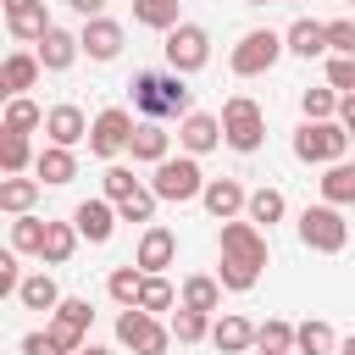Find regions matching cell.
I'll list each match as a JSON object with an SVG mask.
<instances>
[{
  "label": "cell",
  "mask_w": 355,
  "mask_h": 355,
  "mask_svg": "<svg viewBox=\"0 0 355 355\" xmlns=\"http://www.w3.org/2000/svg\"><path fill=\"white\" fill-rule=\"evenodd\" d=\"M128 150H133V161H144V166H161V161L172 155V133H166L161 122H139Z\"/></svg>",
  "instance_id": "7402d4cb"
},
{
  "label": "cell",
  "mask_w": 355,
  "mask_h": 355,
  "mask_svg": "<svg viewBox=\"0 0 355 355\" xmlns=\"http://www.w3.org/2000/svg\"><path fill=\"white\" fill-rule=\"evenodd\" d=\"M133 22L155 28V33H172L183 17H178V0H133Z\"/></svg>",
  "instance_id": "1f68e13d"
},
{
  "label": "cell",
  "mask_w": 355,
  "mask_h": 355,
  "mask_svg": "<svg viewBox=\"0 0 355 355\" xmlns=\"http://www.w3.org/2000/svg\"><path fill=\"white\" fill-rule=\"evenodd\" d=\"M327 89L355 94V55H333V61H327Z\"/></svg>",
  "instance_id": "ee69618b"
},
{
  "label": "cell",
  "mask_w": 355,
  "mask_h": 355,
  "mask_svg": "<svg viewBox=\"0 0 355 355\" xmlns=\"http://www.w3.org/2000/svg\"><path fill=\"white\" fill-rule=\"evenodd\" d=\"M261 139H266V116H261V105H255L250 94H233V100L222 105V144H233L239 155H255Z\"/></svg>",
  "instance_id": "3957f363"
},
{
  "label": "cell",
  "mask_w": 355,
  "mask_h": 355,
  "mask_svg": "<svg viewBox=\"0 0 355 355\" xmlns=\"http://www.w3.org/2000/svg\"><path fill=\"white\" fill-rule=\"evenodd\" d=\"M78 355H111V349H105V344H83Z\"/></svg>",
  "instance_id": "f907efd6"
},
{
  "label": "cell",
  "mask_w": 355,
  "mask_h": 355,
  "mask_svg": "<svg viewBox=\"0 0 355 355\" xmlns=\"http://www.w3.org/2000/svg\"><path fill=\"white\" fill-rule=\"evenodd\" d=\"M22 288V266H17V250L0 255V294H17Z\"/></svg>",
  "instance_id": "bcb514c9"
},
{
  "label": "cell",
  "mask_w": 355,
  "mask_h": 355,
  "mask_svg": "<svg viewBox=\"0 0 355 355\" xmlns=\"http://www.w3.org/2000/svg\"><path fill=\"white\" fill-rule=\"evenodd\" d=\"M133 111H144L150 122H166V116H189V105H194V89H189V78L183 72H139L133 83Z\"/></svg>",
  "instance_id": "6da1fadb"
},
{
  "label": "cell",
  "mask_w": 355,
  "mask_h": 355,
  "mask_svg": "<svg viewBox=\"0 0 355 355\" xmlns=\"http://www.w3.org/2000/svg\"><path fill=\"white\" fill-rule=\"evenodd\" d=\"M78 39H83V55L89 61H116L122 55V22H111V17H89Z\"/></svg>",
  "instance_id": "2e32d148"
},
{
  "label": "cell",
  "mask_w": 355,
  "mask_h": 355,
  "mask_svg": "<svg viewBox=\"0 0 355 355\" xmlns=\"http://www.w3.org/2000/svg\"><path fill=\"white\" fill-rule=\"evenodd\" d=\"M211 344H216L222 355H244V349L255 344V322H250V316H239V311H227V316H216V322H211Z\"/></svg>",
  "instance_id": "ffe728a7"
},
{
  "label": "cell",
  "mask_w": 355,
  "mask_h": 355,
  "mask_svg": "<svg viewBox=\"0 0 355 355\" xmlns=\"http://www.w3.org/2000/svg\"><path fill=\"white\" fill-rule=\"evenodd\" d=\"M100 189H105V200H111V205H122V200H128V194H139L144 183L133 178V166H116V161H111V166L100 172Z\"/></svg>",
  "instance_id": "f35d334b"
},
{
  "label": "cell",
  "mask_w": 355,
  "mask_h": 355,
  "mask_svg": "<svg viewBox=\"0 0 355 355\" xmlns=\"http://www.w3.org/2000/svg\"><path fill=\"white\" fill-rule=\"evenodd\" d=\"M288 44H283V33H272V28H250L239 44H233V55H227V67H233V78H261V72H272L277 67V55H283Z\"/></svg>",
  "instance_id": "5b68a950"
},
{
  "label": "cell",
  "mask_w": 355,
  "mask_h": 355,
  "mask_svg": "<svg viewBox=\"0 0 355 355\" xmlns=\"http://www.w3.org/2000/svg\"><path fill=\"white\" fill-rule=\"evenodd\" d=\"M33 178H39V183H50V189H61V183H72V178H78V155H72V150H61V144H44V150H39V161H33Z\"/></svg>",
  "instance_id": "603a6c76"
},
{
  "label": "cell",
  "mask_w": 355,
  "mask_h": 355,
  "mask_svg": "<svg viewBox=\"0 0 355 355\" xmlns=\"http://www.w3.org/2000/svg\"><path fill=\"white\" fill-rule=\"evenodd\" d=\"M78 55H83V39L67 33V28H50V33L39 39V61H44V72H67Z\"/></svg>",
  "instance_id": "44dd1931"
},
{
  "label": "cell",
  "mask_w": 355,
  "mask_h": 355,
  "mask_svg": "<svg viewBox=\"0 0 355 355\" xmlns=\"http://www.w3.org/2000/svg\"><path fill=\"white\" fill-rule=\"evenodd\" d=\"M338 105H344V94H338V89H305V94H300L305 122H333V116H338Z\"/></svg>",
  "instance_id": "e575fe53"
},
{
  "label": "cell",
  "mask_w": 355,
  "mask_h": 355,
  "mask_svg": "<svg viewBox=\"0 0 355 355\" xmlns=\"http://www.w3.org/2000/svg\"><path fill=\"white\" fill-rule=\"evenodd\" d=\"M244 6H272V0H244Z\"/></svg>",
  "instance_id": "f5cc1de1"
},
{
  "label": "cell",
  "mask_w": 355,
  "mask_h": 355,
  "mask_svg": "<svg viewBox=\"0 0 355 355\" xmlns=\"http://www.w3.org/2000/svg\"><path fill=\"white\" fill-rule=\"evenodd\" d=\"M89 116L78 111V105H50L44 111V133H50V144H61V150H72V144H83L89 139Z\"/></svg>",
  "instance_id": "e0dca14e"
},
{
  "label": "cell",
  "mask_w": 355,
  "mask_h": 355,
  "mask_svg": "<svg viewBox=\"0 0 355 355\" xmlns=\"http://www.w3.org/2000/svg\"><path fill=\"white\" fill-rule=\"evenodd\" d=\"M166 327H172L178 344H200V338H211V316H205V311H189V305H178V316H172Z\"/></svg>",
  "instance_id": "74e56055"
},
{
  "label": "cell",
  "mask_w": 355,
  "mask_h": 355,
  "mask_svg": "<svg viewBox=\"0 0 355 355\" xmlns=\"http://www.w3.org/2000/svg\"><path fill=\"white\" fill-rule=\"evenodd\" d=\"M338 355H355V333H349V338H344V344H338Z\"/></svg>",
  "instance_id": "816d5d0a"
},
{
  "label": "cell",
  "mask_w": 355,
  "mask_h": 355,
  "mask_svg": "<svg viewBox=\"0 0 355 355\" xmlns=\"http://www.w3.org/2000/svg\"><path fill=\"white\" fill-rule=\"evenodd\" d=\"M33 128H44V105H33L28 94H17V100L6 105V122H0V133H33Z\"/></svg>",
  "instance_id": "d6a6232c"
},
{
  "label": "cell",
  "mask_w": 355,
  "mask_h": 355,
  "mask_svg": "<svg viewBox=\"0 0 355 355\" xmlns=\"http://www.w3.org/2000/svg\"><path fill=\"white\" fill-rule=\"evenodd\" d=\"M33 161L39 155L28 150V133H0V166H6V178H22Z\"/></svg>",
  "instance_id": "836d02e7"
},
{
  "label": "cell",
  "mask_w": 355,
  "mask_h": 355,
  "mask_svg": "<svg viewBox=\"0 0 355 355\" xmlns=\"http://www.w3.org/2000/svg\"><path fill=\"white\" fill-rule=\"evenodd\" d=\"M344 150H349L344 122H305V128L294 133V155H300L305 166H333V161H344Z\"/></svg>",
  "instance_id": "8992f818"
},
{
  "label": "cell",
  "mask_w": 355,
  "mask_h": 355,
  "mask_svg": "<svg viewBox=\"0 0 355 355\" xmlns=\"http://www.w3.org/2000/svg\"><path fill=\"white\" fill-rule=\"evenodd\" d=\"M172 305H178V288H172L166 277H144V288H139V311L155 316V311H172Z\"/></svg>",
  "instance_id": "60d3db41"
},
{
  "label": "cell",
  "mask_w": 355,
  "mask_h": 355,
  "mask_svg": "<svg viewBox=\"0 0 355 355\" xmlns=\"http://www.w3.org/2000/svg\"><path fill=\"white\" fill-rule=\"evenodd\" d=\"M327 50H333V55H355V17L327 22Z\"/></svg>",
  "instance_id": "f6af8a7d"
},
{
  "label": "cell",
  "mask_w": 355,
  "mask_h": 355,
  "mask_svg": "<svg viewBox=\"0 0 355 355\" xmlns=\"http://www.w3.org/2000/svg\"><path fill=\"white\" fill-rule=\"evenodd\" d=\"M17 300H22L28 311H44V316H55V305H61V288H55V277H50V272H28V277H22V288H17Z\"/></svg>",
  "instance_id": "484cf974"
},
{
  "label": "cell",
  "mask_w": 355,
  "mask_h": 355,
  "mask_svg": "<svg viewBox=\"0 0 355 355\" xmlns=\"http://www.w3.org/2000/svg\"><path fill=\"white\" fill-rule=\"evenodd\" d=\"M78 239H83V233H78L72 222H50L39 261H44V266H67V261H72V250H78Z\"/></svg>",
  "instance_id": "f546056e"
},
{
  "label": "cell",
  "mask_w": 355,
  "mask_h": 355,
  "mask_svg": "<svg viewBox=\"0 0 355 355\" xmlns=\"http://www.w3.org/2000/svg\"><path fill=\"white\" fill-rule=\"evenodd\" d=\"M322 205H355V161H333L322 172Z\"/></svg>",
  "instance_id": "83f0119b"
},
{
  "label": "cell",
  "mask_w": 355,
  "mask_h": 355,
  "mask_svg": "<svg viewBox=\"0 0 355 355\" xmlns=\"http://www.w3.org/2000/svg\"><path fill=\"white\" fill-rule=\"evenodd\" d=\"M178 305L216 316V305H222V283H216L211 272H194V277H183V294H178Z\"/></svg>",
  "instance_id": "4316f807"
},
{
  "label": "cell",
  "mask_w": 355,
  "mask_h": 355,
  "mask_svg": "<svg viewBox=\"0 0 355 355\" xmlns=\"http://www.w3.org/2000/svg\"><path fill=\"white\" fill-rule=\"evenodd\" d=\"M139 288H144V272H139V266H116V272L105 277V294H111L122 311H128V305H139Z\"/></svg>",
  "instance_id": "8d00e7d4"
},
{
  "label": "cell",
  "mask_w": 355,
  "mask_h": 355,
  "mask_svg": "<svg viewBox=\"0 0 355 355\" xmlns=\"http://www.w3.org/2000/svg\"><path fill=\"white\" fill-rule=\"evenodd\" d=\"M349 6H355V0H349Z\"/></svg>",
  "instance_id": "11a10c76"
},
{
  "label": "cell",
  "mask_w": 355,
  "mask_h": 355,
  "mask_svg": "<svg viewBox=\"0 0 355 355\" xmlns=\"http://www.w3.org/2000/svg\"><path fill=\"white\" fill-rule=\"evenodd\" d=\"M200 205H205L216 222H239V211L250 205V189H244L239 178H211L205 194H200Z\"/></svg>",
  "instance_id": "4fadbf2b"
},
{
  "label": "cell",
  "mask_w": 355,
  "mask_h": 355,
  "mask_svg": "<svg viewBox=\"0 0 355 355\" xmlns=\"http://www.w3.org/2000/svg\"><path fill=\"white\" fill-rule=\"evenodd\" d=\"M255 277H261L255 266H244V261H227V255H222V266H216V283H222V288H233V294L255 288Z\"/></svg>",
  "instance_id": "b9f144b4"
},
{
  "label": "cell",
  "mask_w": 355,
  "mask_h": 355,
  "mask_svg": "<svg viewBox=\"0 0 355 355\" xmlns=\"http://www.w3.org/2000/svg\"><path fill=\"white\" fill-rule=\"evenodd\" d=\"M39 178H0V211L6 216H33V200H39Z\"/></svg>",
  "instance_id": "d4e9b609"
},
{
  "label": "cell",
  "mask_w": 355,
  "mask_h": 355,
  "mask_svg": "<svg viewBox=\"0 0 355 355\" xmlns=\"http://www.w3.org/2000/svg\"><path fill=\"white\" fill-rule=\"evenodd\" d=\"M89 322H94L89 300H61V305H55V316H50V338H55L67 355H78V349H83V333H89Z\"/></svg>",
  "instance_id": "7c38bea8"
},
{
  "label": "cell",
  "mask_w": 355,
  "mask_h": 355,
  "mask_svg": "<svg viewBox=\"0 0 355 355\" xmlns=\"http://www.w3.org/2000/svg\"><path fill=\"white\" fill-rule=\"evenodd\" d=\"M338 122H344V133L355 139V94H344V105H338Z\"/></svg>",
  "instance_id": "681fc988"
},
{
  "label": "cell",
  "mask_w": 355,
  "mask_h": 355,
  "mask_svg": "<svg viewBox=\"0 0 355 355\" xmlns=\"http://www.w3.org/2000/svg\"><path fill=\"white\" fill-rule=\"evenodd\" d=\"M283 44H288V55L311 61V55H322V50H327V22H311V17H300V22L283 33Z\"/></svg>",
  "instance_id": "cb8c5ba5"
},
{
  "label": "cell",
  "mask_w": 355,
  "mask_h": 355,
  "mask_svg": "<svg viewBox=\"0 0 355 355\" xmlns=\"http://www.w3.org/2000/svg\"><path fill=\"white\" fill-rule=\"evenodd\" d=\"M6 28H11L17 39H28V44H39L55 22H50L44 0H6Z\"/></svg>",
  "instance_id": "9a60e30c"
},
{
  "label": "cell",
  "mask_w": 355,
  "mask_h": 355,
  "mask_svg": "<svg viewBox=\"0 0 355 355\" xmlns=\"http://www.w3.org/2000/svg\"><path fill=\"white\" fill-rule=\"evenodd\" d=\"M300 244L316 250V255H338L349 244V222L338 205H305L300 211Z\"/></svg>",
  "instance_id": "277c9868"
},
{
  "label": "cell",
  "mask_w": 355,
  "mask_h": 355,
  "mask_svg": "<svg viewBox=\"0 0 355 355\" xmlns=\"http://www.w3.org/2000/svg\"><path fill=\"white\" fill-rule=\"evenodd\" d=\"M222 255L227 261H244V266H266V233L244 216V222H222Z\"/></svg>",
  "instance_id": "30bf717a"
},
{
  "label": "cell",
  "mask_w": 355,
  "mask_h": 355,
  "mask_svg": "<svg viewBox=\"0 0 355 355\" xmlns=\"http://www.w3.org/2000/svg\"><path fill=\"white\" fill-rule=\"evenodd\" d=\"M294 349H300V355H338V333H333L327 322L311 316V322L294 327Z\"/></svg>",
  "instance_id": "4dcf8cb0"
},
{
  "label": "cell",
  "mask_w": 355,
  "mask_h": 355,
  "mask_svg": "<svg viewBox=\"0 0 355 355\" xmlns=\"http://www.w3.org/2000/svg\"><path fill=\"white\" fill-rule=\"evenodd\" d=\"M255 349H261V355H288V349H294V327L277 322V316L261 322V327H255Z\"/></svg>",
  "instance_id": "ab89813d"
},
{
  "label": "cell",
  "mask_w": 355,
  "mask_h": 355,
  "mask_svg": "<svg viewBox=\"0 0 355 355\" xmlns=\"http://www.w3.org/2000/svg\"><path fill=\"white\" fill-rule=\"evenodd\" d=\"M39 72H44L39 50H11V55H6V67H0V89L17 100V94H28V89L39 83Z\"/></svg>",
  "instance_id": "d6986e66"
},
{
  "label": "cell",
  "mask_w": 355,
  "mask_h": 355,
  "mask_svg": "<svg viewBox=\"0 0 355 355\" xmlns=\"http://www.w3.org/2000/svg\"><path fill=\"white\" fill-rule=\"evenodd\" d=\"M116 216H122V222H155V189H139V194H128V200L116 205Z\"/></svg>",
  "instance_id": "7bdbcfd3"
},
{
  "label": "cell",
  "mask_w": 355,
  "mask_h": 355,
  "mask_svg": "<svg viewBox=\"0 0 355 355\" xmlns=\"http://www.w3.org/2000/svg\"><path fill=\"white\" fill-rule=\"evenodd\" d=\"M161 50H166V67L189 78V72H200V67L211 61V33H205L200 22H178V28L166 33V44H161Z\"/></svg>",
  "instance_id": "ba28073f"
},
{
  "label": "cell",
  "mask_w": 355,
  "mask_h": 355,
  "mask_svg": "<svg viewBox=\"0 0 355 355\" xmlns=\"http://www.w3.org/2000/svg\"><path fill=\"white\" fill-rule=\"evenodd\" d=\"M78 17H105V0H67Z\"/></svg>",
  "instance_id": "c3c4849f"
},
{
  "label": "cell",
  "mask_w": 355,
  "mask_h": 355,
  "mask_svg": "<svg viewBox=\"0 0 355 355\" xmlns=\"http://www.w3.org/2000/svg\"><path fill=\"white\" fill-rule=\"evenodd\" d=\"M172 261H178V233H172V227H161V222H150V227H144V239H139V250H133V266H139L144 277H161Z\"/></svg>",
  "instance_id": "8fae6325"
},
{
  "label": "cell",
  "mask_w": 355,
  "mask_h": 355,
  "mask_svg": "<svg viewBox=\"0 0 355 355\" xmlns=\"http://www.w3.org/2000/svg\"><path fill=\"white\" fill-rule=\"evenodd\" d=\"M178 144H183V155H205V150H216V144H222V116L189 111V116L178 122Z\"/></svg>",
  "instance_id": "ac0fdd59"
},
{
  "label": "cell",
  "mask_w": 355,
  "mask_h": 355,
  "mask_svg": "<svg viewBox=\"0 0 355 355\" xmlns=\"http://www.w3.org/2000/svg\"><path fill=\"white\" fill-rule=\"evenodd\" d=\"M283 211H288V200H283V189H250V205H244V216L255 222V227H272V222H283Z\"/></svg>",
  "instance_id": "f1b7e54d"
},
{
  "label": "cell",
  "mask_w": 355,
  "mask_h": 355,
  "mask_svg": "<svg viewBox=\"0 0 355 355\" xmlns=\"http://www.w3.org/2000/svg\"><path fill=\"white\" fill-rule=\"evenodd\" d=\"M116 222H122V216H116V205H111L105 194H100V200H83V205L72 211V227H78L89 244H105V239L116 233Z\"/></svg>",
  "instance_id": "5bb4252c"
},
{
  "label": "cell",
  "mask_w": 355,
  "mask_h": 355,
  "mask_svg": "<svg viewBox=\"0 0 355 355\" xmlns=\"http://www.w3.org/2000/svg\"><path fill=\"white\" fill-rule=\"evenodd\" d=\"M44 233H50V222L17 216V222H11V250H17V255H39V250H44Z\"/></svg>",
  "instance_id": "d590c367"
},
{
  "label": "cell",
  "mask_w": 355,
  "mask_h": 355,
  "mask_svg": "<svg viewBox=\"0 0 355 355\" xmlns=\"http://www.w3.org/2000/svg\"><path fill=\"white\" fill-rule=\"evenodd\" d=\"M116 344H128L133 355H166V344H172V327H161L150 311L128 305V311H116Z\"/></svg>",
  "instance_id": "52a82bcc"
},
{
  "label": "cell",
  "mask_w": 355,
  "mask_h": 355,
  "mask_svg": "<svg viewBox=\"0 0 355 355\" xmlns=\"http://www.w3.org/2000/svg\"><path fill=\"white\" fill-rule=\"evenodd\" d=\"M22 355H67L55 338H50V327L44 333H22Z\"/></svg>",
  "instance_id": "7dc6e473"
},
{
  "label": "cell",
  "mask_w": 355,
  "mask_h": 355,
  "mask_svg": "<svg viewBox=\"0 0 355 355\" xmlns=\"http://www.w3.org/2000/svg\"><path fill=\"white\" fill-rule=\"evenodd\" d=\"M288 6H300V0H288Z\"/></svg>",
  "instance_id": "db71d44e"
},
{
  "label": "cell",
  "mask_w": 355,
  "mask_h": 355,
  "mask_svg": "<svg viewBox=\"0 0 355 355\" xmlns=\"http://www.w3.org/2000/svg\"><path fill=\"white\" fill-rule=\"evenodd\" d=\"M133 116L122 111V105H105L100 116H94V128H89V155H100V161H116L128 144H133Z\"/></svg>",
  "instance_id": "9c48e42d"
},
{
  "label": "cell",
  "mask_w": 355,
  "mask_h": 355,
  "mask_svg": "<svg viewBox=\"0 0 355 355\" xmlns=\"http://www.w3.org/2000/svg\"><path fill=\"white\" fill-rule=\"evenodd\" d=\"M205 172H200V155H166L161 166H155V178H150V189H155V200H172V205H189V200H200L205 194Z\"/></svg>",
  "instance_id": "7a4b0ae2"
}]
</instances>
